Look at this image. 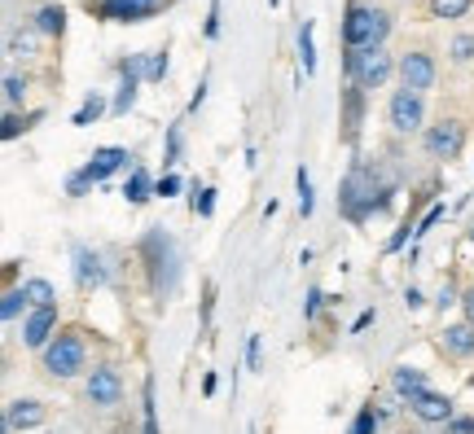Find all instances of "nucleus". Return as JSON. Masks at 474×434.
Wrapping results in <instances>:
<instances>
[{
  "instance_id": "nucleus-9",
  "label": "nucleus",
  "mask_w": 474,
  "mask_h": 434,
  "mask_svg": "<svg viewBox=\"0 0 474 434\" xmlns=\"http://www.w3.org/2000/svg\"><path fill=\"white\" fill-rule=\"evenodd\" d=\"M409 408H413V417L430 422V426H444V422H453V399H448V395H439V390H426V395H418Z\"/></svg>"
},
{
  "instance_id": "nucleus-16",
  "label": "nucleus",
  "mask_w": 474,
  "mask_h": 434,
  "mask_svg": "<svg viewBox=\"0 0 474 434\" xmlns=\"http://www.w3.org/2000/svg\"><path fill=\"white\" fill-rule=\"evenodd\" d=\"M75 281L88 290V285H102L105 272H102V259L88 250V246H75Z\"/></svg>"
},
{
  "instance_id": "nucleus-37",
  "label": "nucleus",
  "mask_w": 474,
  "mask_h": 434,
  "mask_svg": "<svg viewBox=\"0 0 474 434\" xmlns=\"http://www.w3.org/2000/svg\"><path fill=\"white\" fill-rule=\"evenodd\" d=\"M404 307H421V290H413V285L404 290Z\"/></svg>"
},
{
  "instance_id": "nucleus-23",
  "label": "nucleus",
  "mask_w": 474,
  "mask_h": 434,
  "mask_svg": "<svg viewBox=\"0 0 474 434\" xmlns=\"http://www.w3.org/2000/svg\"><path fill=\"white\" fill-rule=\"evenodd\" d=\"M36 53V36L31 31H13L9 36V57H31Z\"/></svg>"
},
{
  "instance_id": "nucleus-8",
  "label": "nucleus",
  "mask_w": 474,
  "mask_h": 434,
  "mask_svg": "<svg viewBox=\"0 0 474 434\" xmlns=\"http://www.w3.org/2000/svg\"><path fill=\"white\" fill-rule=\"evenodd\" d=\"M400 79H404V88L426 93V88L435 84V61H430L426 53H404L400 57Z\"/></svg>"
},
{
  "instance_id": "nucleus-17",
  "label": "nucleus",
  "mask_w": 474,
  "mask_h": 434,
  "mask_svg": "<svg viewBox=\"0 0 474 434\" xmlns=\"http://www.w3.org/2000/svg\"><path fill=\"white\" fill-rule=\"evenodd\" d=\"M158 189H154V180H150V171L146 167H132V176H128V184H123V198L132 202V207H141V202H150Z\"/></svg>"
},
{
  "instance_id": "nucleus-28",
  "label": "nucleus",
  "mask_w": 474,
  "mask_h": 434,
  "mask_svg": "<svg viewBox=\"0 0 474 434\" xmlns=\"http://www.w3.org/2000/svg\"><path fill=\"white\" fill-rule=\"evenodd\" d=\"M246 364L263 373V347H260V333H251V342H246Z\"/></svg>"
},
{
  "instance_id": "nucleus-30",
  "label": "nucleus",
  "mask_w": 474,
  "mask_h": 434,
  "mask_svg": "<svg viewBox=\"0 0 474 434\" xmlns=\"http://www.w3.org/2000/svg\"><path fill=\"white\" fill-rule=\"evenodd\" d=\"M194 211H198V216H215V189H203V193L194 198Z\"/></svg>"
},
{
  "instance_id": "nucleus-34",
  "label": "nucleus",
  "mask_w": 474,
  "mask_h": 434,
  "mask_svg": "<svg viewBox=\"0 0 474 434\" xmlns=\"http://www.w3.org/2000/svg\"><path fill=\"white\" fill-rule=\"evenodd\" d=\"M146 75H150V79H162V75H167V57L162 53L150 57V61H146Z\"/></svg>"
},
{
  "instance_id": "nucleus-6",
  "label": "nucleus",
  "mask_w": 474,
  "mask_h": 434,
  "mask_svg": "<svg viewBox=\"0 0 474 434\" xmlns=\"http://www.w3.org/2000/svg\"><path fill=\"white\" fill-rule=\"evenodd\" d=\"M462 145H466V127H462L457 119H444V123H435V127L426 132V150H430V159H457Z\"/></svg>"
},
{
  "instance_id": "nucleus-22",
  "label": "nucleus",
  "mask_w": 474,
  "mask_h": 434,
  "mask_svg": "<svg viewBox=\"0 0 474 434\" xmlns=\"http://www.w3.org/2000/svg\"><path fill=\"white\" fill-rule=\"evenodd\" d=\"M22 307H31V303H27V294H22V290H9V294H4V303H0V316H4V321H18V312H22Z\"/></svg>"
},
{
  "instance_id": "nucleus-10",
  "label": "nucleus",
  "mask_w": 474,
  "mask_h": 434,
  "mask_svg": "<svg viewBox=\"0 0 474 434\" xmlns=\"http://www.w3.org/2000/svg\"><path fill=\"white\" fill-rule=\"evenodd\" d=\"M45 426V404L36 399H13L9 413H4V430H36Z\"/></svg>"
},
{
  "instance_id": "nucleus-29",
  "label": "nucleus",
  "mask_w": 474,
  "mask_h": 434,
  "mask_svg": "<svg viewBox=\"0 0 474 434\" xmlns=\"http://www.w3.org/2000/svg\"><path fill=\"white\" fill-rule=\"evenodd\" d=\"M453 57H457V61H470L474 57V36H457V40H453Z\"/></svg>"
},
{
  "instance_id": "nucleus-14",
  "label": "nucleus",
  "mask_w": 474,
  "mask_h": 434,
  "mask_svg": "<svg viewBox=\"0 0 474 434\" xmlns=\"http://www.w3.org/2000/svg\"><path fill=\"white\" fill-rule=\"evenodd\" d=\"M439 347L448 351V356H457V360H466V356H474V325H448L444 329V338H439Z\"/></svg>"
},
{
  "instance_id": "nucleus-7",
  "label": "nucleus",
  "mask_w": 474,
  "mask_h": 434,
  "mask_svg": "<svg viewBox=\"0 0 474 434\" xmlns=\"http://www.w3.org/2000/svg\"><path fill=\"white\" fill-rule=\"evenodd\" d=\"M53 329H57V303L31 307V312H27V325H22V342H27L31 351H45L53 342Z\"/></svg>"
},
{
  "instance_id": "nucleus-3",
  "label": "nucleus",
  "mask_w": 474,
  "mask_h": 434,
  "mask_svg": "<svg viewBox=\"0 0 474 434\" xmlns=\"http://www.w3.org/2000/svg\"><path fill=\"white\" fill-rule=\"evenodd\" d=\"M352 75H356V84L361 88H382L387 79H391V70H395V61L387 49H365V53H352Z\"/></svg>"
},
{
  "instance_id": "nucleus-1",
  "label": "nucleus",
  "mask_w": 474,
  "mask_h": 434,
  "mask_svg": "<svg viewBox=\"0 0 474 434\" xmlns=\"http://www.w3.org/2000/svg\"><path fill=\"white\" fill-rule=\"evenodd\" d=\"M387 31H391V18H387L382 9H365V4H356V9L343 18V45H347L352 53L382 49Z\"/></svg>"
},
{
  "instance_id": "nucleus-13",
  "label": "nucleus",
  "mask_w": 474,
  "mask_h": 434,
  "mask_svg": "<svg viewBox=\"0 0 474 434\" xmlns=\"http://www.w3.org/2000/svg\"><path fill=\"white\" fill-rule=\"evenodd\" d=\"M123 163H128V150L105 145V150H97V154H93V163L84 167V171H88V180H93V184H102L105 176H110V171H119Z\"/></svg>"
},
{
  "instance_id": "nucleus-25",
  "label": "nucleus",
  "mask_w": 474,
  "mask_h": 434,
  "mask_svg": "<svg viewBox=\"0 0 474 434\" xmlns=\"http://www.w3.org/2000/svg\"><path fill=\"white\" fill-rule=\"evenodd\" d=\"M22 97H27V79H22V75H4V102L18 106Z\"/></svg>"
},
{
  "instance_id": "nucleus-5",
  "label": "nucleus",
  "mask_w": 474,
  "mask_h": 434,
  "mask_svg": "<svg viewBox=\"0 0 474 434\" xmlns=\"http://www.w3.org/2000/svg\"><path fill=\"white\" fill-rule=\"evenodd\" d=\"M84 395H88V404H97V408H114L119 399H123V378H119V369L114 364H97L88 381H84Z\"/></svg>"
},
{
  "instance_id": "nucleus-2",
  "label": "nucleus",
  "mask_w": 474,
  "mask_h": 434,
  "mask_svg": "<svg viewBox=\"0 0 474 434\" xmlns=\"http://www.w3.org/2000/svg\"><path fill=\"white\" fill-rule=\"evenodd\" d=\"M45 369H49V378H75L79 369H84V338L71 329V333H57L49 347H45Z\"/></svg>"
},
{
  "instance_id": "nucleus-39",
  "label": "nucleus",
  "mask_w": 474,
  "mask_h": 434,
  "mask_svg": "<svg viewBox=\"0 0 474 434\" xmlns=\"http://www.w3.org/2000/svg\"><path fill=\"white\" fill-rule=\"evenodd\" d=\"M13 136H18V119L9 114V119H4V141H13Z\"/></svg>"
},
{
  "instance_id": "nucleus-12",
  "label": "nucleus",
  "mask_w": 474,
  "mask_h": 434,
  "mask_svg": "<svg viewBox=\"0 0 474 434\" xmlns=\"http://www.w3.org/2000/svg\"><path fill=\"white\" fill-rule=\"evenodd\" d=\"M158 9V0H105L102 13L105 18H119V22H137V18H150Z\"/></svg>"
},
{
  "instance_id": "nucleus-33",
  "label": "nucleus",
  "mask_w": 474,
  "mask_h": 434,
  "mask_svg": "<svg viewBox=\"0 0 474 434\" xmlns=\"http://www.w3.org/2000/svg\"><path fill=\"white\" fill-rule=\"evenodd\" d=\"M180 193V176H162L158 180V198H176Z\"/></svg>"
},
{
  "instance_id": "nucleus-11",
  "label": "nucleus",
  "mask_w": 474,
  "mask_h": 434,
  "mask_svg": "<svg viewBox=\"0 0 474 434\" xmlns=\"http://www.w3.org/2000/svg\"><path fill=\"white\" fill-rule=\"evenodd\" d=\"M391 390L400 395V399H418V395H426V378H421V369H413V364H395L391 369Z\"/></svg>"
},
{
  "instance_id": "nucleus-18",
  "label": "nucleus",
  "mask_w": 474,
  "mask_h": 434,
  "mask_svg": "<svg viewBox=\"0 0 474 434\" xmlns=\"http://www.w3.org/2000/svg\"><path fill=\"white\" fill-rule=\"evenodd\" d=\"M22 294H27V303H31V307H49L53 299H57V294H53V285L45 281V276H31V281H22Z\"/></svg>"
},
{
  "instance_id": "nucleus-36",
  "label": "nucleus",
  "mask_w": 474,
  "mask_h": 434,
  "mask_svg": "<svg viewBox=\"0 0 474 434\" xmlns=\"http://www.w3.org/2000/svg\"><path fill=\"white\" fill-rule=\"evenodd\" d=\"M462 312H466V325H474V285L462 294Z\"/></svg>"
},
{
  "instance_id": "nucleus-40",
  "label": "nucleus",
  "mask_w": 474,
  "mask_h": 434,
  "mask_svg": "<svg viewBox=\"0 0 474 434\" xmlns=\"http://www.w3.org/2000/svg\"><path fill=\"white\" fill-rule=\"evenodd\" d=\"M369 325H373V312H365V316H361V321L352 325V333H361V329H369Z\"/></svg>"
},
{
  "instance_id": "nucleus-20",
  "label": "nucleus",
  "mask_w": 474,
  "mask_h": 434,
  "mask_svg": "<svg viewBox=\"0 0 474 434\" xmlns=\"http://www.w3.org/2000/svg\"><path fill=\"white\" fill-rule=\"evenodd\" d=\"M295 189H299V216L308 219L312 216V176H308V167H299V176H295Z\"/></svg>"
},
{
  "instance_id": "nucleus-26",
  "label": "nucleus",
  "mask_w": 474,
  "mask_h": 434,
  "mask_svg": "<svg viewBox=\"0 0 474 434\" xmlns=\"http://www.w3.org/2000/svg\"><path fill=\"white\" fill-rule=\"evenodd\" d=\"M299 53H304V70L312 75L316 70V53H312V27L304 22V31H299Z\"/></svg>"
},
{
  "instance_id": "nucleus-24",
  "label": "nucleus",
  "mask_w": 474,
  "mask_h": 434,
  "mask_svg": "<svg viewBox=\"0 0 474 434\" xmlns=\"http://www.w3.org/2000/svg\"><path fill=\"white\" fill-rule=\"evenodd\" d=\"M470 4H474V0H430L435 18H462V13H466Z\"/></svg>"
},
{
  "instance_id": "nucleus-41",
  "label": "nucleus",
  "mask_w": 474,
  "mask_h": 434,
  "mask_svg": "<svg viewBox=\"0 0 474 434\" xmlns=\"http://www.w3.org/2000/svg\"><path fill=\"white\" fill-rule=\"evenodd\" d=\"M470 237H474V228H470Z\"/></svg>"
},
{
  "instance_id": "nucleus-15",
  "label": "nucleus",
  "mask_w": 474,
  "mask_h": 434,
  "mask_svg": "<svg viewBox=\"0 0 474 434\" xmlns=\"http://www.w3.org/2000/svg\"><path fill=\"white\" fill-rule=\"evenodd\" d=\"M137 79H141V57L123 66V84H119V93H114V106H110L114 114H128V110L137 106Z\"/></svg>"
},
{
  "instance_id": "nucleus-31",
  "label": "nucleus",
  "mask_w": 474,
  "mask_h": 434,
  "mask_svg": "<svg viewBox=\"0 0 474 434\" xmlns=\"http://www.w3.org/2000/svg\"><path fill=\"white\" fill-rule=\"evenodd\" d=\"M439 219H444V207H430V211H426V219H421L418 228H413V237H426V233H430Z\"/></svg>"
},
{
  "instance_id": "nucleus-19",
  "label": "nucleus",
  "mask_w": 474,
  "mask_h": 434,
  "mask_svg": "<svg viewBox=\"0 0 474 434\" xmlns=\"http://www.w3.org/2000/svg\"><path fill=\"white\" fill-rule=\"evenodd\" d=\"M66 27V9L62 4H45L40 13H36V31H45V36H57Z\"/></svg>"
},
{
  "instance_id": "nucleus-35",
  "label": "nucleus",
  "mask_w": 474,
  "mask_h": 434,
  "mask_svg": "<svg viewBox=\"0 0 474 434\" xmlns=\"http://www.w3.org/2000/svg\"><path fill=\"white\" fill-rule=\"evenodd\" d=\"M435 303H439V312H444V307H453V303H462V299H457V290H453V285H444Z\"/></svg>"
},
{
  "instance_id": "nucleus-21",
  "label": "nucleus",
  "mask_w": 474,
  "mask_h": 434,
  "mask_svg": "<svg viewBox=\"0 0 474 434\" xmlns=\"http://www.w3.org/2000/svg\"><path fill=\"white\" fill-rule=\"evenodd\" d=\"M102 110H105L102 97H88L84 106L75 110V119H71V123H75V127H88V123H97V119H102Z\"/></svg>"
},
{
  "instance_id": "nucleus-27",
  "label": "nucleus",
  "mask_w": 474,
  "mask_h": 434,
  "mask_svg": "<svg viewBox=\"0 0 474 434\" xmlns=\"http://www.w3.org/2000/svg\"><path fill=\"white\" fill-rule=\"evenodd\" d=\"M378 422H382V417H378L373 408H361L356 422H352V434H378Z\"/></svg>"
},
{
  "instance_id": "nucleus-32",
  "label": "nucleus",
  "mask_w": 474,
  "mask_h": 434,
  "mask_svg": "<svg viewBox=\"0 0 474 434\" xmlns=\"http://www.w3.org/2000/svg\"><path fill=\"white\" fill-rule=\"evenodd\" d=\"M325 303H329V299H325L320 290H308V303H304V316L312 321V316H316V312H320V307H325Z\"/></svg>"
},
{
  "instance_id": "nucleus-4",
  "label": "nucleus",
  "mask_w": 474,
  "mask_h": 434,
  "mask_svg": "<svg viewBox=\"0 0 474 434\" xmlns=\"http://www.w3.org/2000/svg\"><path fill=\"white\" fill-rule=\"evenodd\" d=\"M387 119H391V127H395L400 136L418 132V127H421V119H426V106H421V93H413V88H400V93L391 97V106H387Z\"/></svg>"
},
{
  "instance_id": "nucleus-38",
  "label": "nucleus",
  "mask_w": 474,
  "mask_h": 434,
  "mask_svg": "<svg viewBox=\"0 0 474 434\" xmlns=\"http://www.w3.org/2000/svg\"><path fill=\"white\" fill-rule=\"evenodd\" d=\"M448 430L453 434H474V422H448Z\"/></svg>"
}]
</instances>
